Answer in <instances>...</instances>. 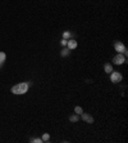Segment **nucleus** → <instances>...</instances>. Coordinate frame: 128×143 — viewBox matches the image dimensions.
I'll list each match as a JSON object with an SVG mask.
<instances>
[{"label": "nucleus", "instance_id": "f257e3e1", "mask_svg": "<svg viewBox=\"0 0 128 143\" xmlns=\"http://www.w3.org/2000/svg\"><path fill=\"white\" fill-rule=\"evenodd\" d=\"M110 79H111V83H121L122 81V79H123V76H122V73L121 72H111V75H110Z\"/></svg>", "mask_w": 128, "mask_h": 143}, {"label": "nucleus", "instance_id": "f03ea898", "mask_svg": "<svg viewBox=\"0 0 128 143\" xmlns=\"http://www.w3.org/2000/svg\"><path fill=\"white\" fill-rule=\"evenodd\" d=\"M114 48H115V50H117L118 53H122V54L127 50V48L124 46V44L121 43V41H115V43H114Z\"/></svg>", "mask_w": 128, "mask_h": 143}, {"label": "nucleus", "instance_id": "7ed1b4c3", "mask_svg": "<svg viewBox=\"0 0 128 143\" xmlns=\"http://www.w3.org/2000/svg\"><path fill=\"white\" fill-rule=\"evenodd\" d=\"M113 62H114L115 65H123V63L126 62V57H124L122 53H119L118 56H115V57L113 58Z\"/></svg>", "mask_w": 128, "mask_h": 143}, {"label": "nucleus", "instance_id": "20e7f679", "mask_svg": "<svg viewBox=\"0 0 128 143\" xmlns=\"http://www.w3.org/2000/svg\"><path fill=\"white\" fill-rule=\"evenodd\" d=\"M19 90H18V94H25L27 90H28V84L27 83H19Z\"/></svg>", "mask_w": 128, "mask_h": 143}, {"label": "nucleus", "instance_id": "39448f33", "mask_svg": "<svg viewBox=\"0 0 128 143\" xmlns=\"http://www.w3.org/2000/svg\"><path fill=\"white\" fill-rule=\"evenodd\" d=\"M81 116H82V120L83 121H86V122H89V124H92L94 122V117L91 116V115H89V113H81Z\"/></svg>", "mask_w": 128, "mask_h": 143}, {"label": "nucleus", "instance_id": "423d86ee", "mask_svg": "<svg viewBox=\"0 0 128 143\" xmlns=\"http://www.w3.org/2000/svg\"><path fill=\"white\" fill-rule=\"evenodd\" d=\"M67 48H69V49H74V48H77V41L76 40H68L67 41Z\"/></svg>", "mask_w": 128, "mask_h": 143}, {"label": "nucleus", "instance_id": "0eeeda50", "mask_svg": "<svg viewBox=\"0 0 128 143\" xmlns=\"http://www.w3.org/2000/svg\"><path fill=\"white\" fill-rule=\"evenodd\" d=\"M104 70H105L106 73H110V72H113V67H111V65H110V63H105Z\"/></svg>", "mask_w": 128, "mask_h": 143}, {"label": "nucleus", "instance_id": "6e6552de", "mask_svg": "<svg viewBox=\"0 0 128 143\" xmlns=\"http://www.w3.org/2000/svg\"><path fill=\"white\" fill-rule=\"evenodd\" d=\"M18 90H19V85H18V84L12 88V93H13V94H18Z\"/></svg>", "mask_w": 128, "mask_h": 143}, {"label": "nucleus", "instance_id": "1a4fd4ad", "mask_svg": "<svg viewBox=\"0 0 128 143\" xmlns=\"http://www.w3.org/2000/svg\"><path fill=\"white\" fill-rule=\"evenodd\" d=\"M4 62H5V53L0 52V66H1Z\"/></svg>", "mask_w": 128, "mask_h": 143}, {"label": "nucleus", "instance_id": "9d476101", "mask_svg": "<svg viewBox=\"0 0 128 143\" xmlns=\"http://www.w3.org/2000/svg\"><path fill=\"white\" fill-rule=\"evenodd\" d=\"M74 112H76V115H81V113L83 112V110L79 107V106H77V107L74 108Z\"/></svg>", "mask_w": 128, "mask_h": 143}, {"label": "nucleus", "instance_id": "9b49d317", "mask_svg": "<svg viewBox=\"0 0 128 143\" xmlns=\"http://www.w3.org/2000/svg\"><path fill=\"white\" fill-rule=\"evenodd\" d=\"M69 50H70L69 48H65V49H63V50H62V53H60V54H62L63 57H65V56H68V54H69Z\"/></svg>", "mask_w": 128, "mask_h": 143}, {"label": "nucleus", "instance_id": "f8f14e48", "mask_svg": "<svg viewBox=\"0 0 128 143\" xmlns=\"http://www.w3.org/2000/svg\"><path fill=\"white\" fill-rule=\"evenodd\" d=\"M69 120H70L72 122H76V121H78V116H77V115H72V116L69 117Z\"/></svg>", "mask_w": 128, "mask_h": 143}, {"label": "nucleus", "instance_id": "ddd939ff", "mask_svg": "<svg viewBox=\"0 0 128 143\" xmlns=\"http://www.w3.org/2000/svg\"><path fill=\"white\" fill-rule=\"evenodd\" d=\"M49 138H50V137H49V134H47V133H45V134L42 135V138H41V139H42V142H47V141H49Z\"/></svg>", "mask_w": 128, "mask_h": 143}, {"label": "nucleus", "instance_id": "4468645a", "mask_svg": "<svg viewBox=\"0 0 128 143\" xmlns=\"http://www.w3.org/2000/svg\"><path fill=\"white\" fill-rule=\"evenodd\" d=\"M69 37H70V32H69V31H65V32L63 34V39L67 40V39H69Z\"/></svg>", "mask_w": 128, "mask_h": 143}, {"label": "nucleus", "instance_id": "2eb2a0df", "mask_svg": "<svg viewBox=\"0 0 128 143\" xmlns=\"http://www.w3.org/2000/svg\"><path fill=\"white\" fill-rule=\"evenodd\" d=\"M31 142H35V143H41L42 139L41 138H36V139H31Z\"/></svg>", "mask_w": 128, "mask_h": 143}, {"label": "nucleus", "instance_id": "dca6fc26", "mask_svg": "<svg viewBox=\"0 0 128 143\" xmlns=\"http://www.w3.org/2000/svg\"><path fill=\"white\" fill-rule=\"evenodd\" d=\"M67 41H68V40H65V39H63V40L60 41V44H62V45H64V46H65V45H67Z\"/></svg>", "mask_w": 128, "mask_h": 143}]
</instances>
